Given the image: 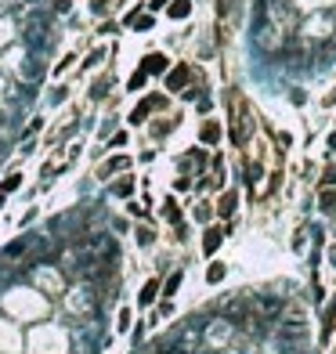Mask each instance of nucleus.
Instances as JSON below:
<instances>
[{
	"label": "nucleus",
	"mask_w": 336,
	"mask_h": 354,
	"mask_svg": "<svg viewBox=\"0 0 336 354\" xmlns=\"http://www.w3.org/2000/svg\"><path fill=\"white\" fill-rule=\"evenodd\" d=\"M257 130V116H253V105L242 91H228V134L235 145H246Z\"/></svg>",
	"instance_id": "nucleus-1"
},
{
	"label": "nucleus",
	"mask_w": 336,
	"mask_h": 354,
	"mask_svg": "<svg viewBox=\"0 0 336 354\" xmlns=\"http://www.w3.org/2000/svg\"><path fill=\"white\" fill-rule=\"evenodd\" d=\"M188 76H192L188 65H177V69L170 73V80H166V87H170V91H181V87L188 83Z\"/></svg>",
	"instance_id": "nucleus-3"
},
{
	"label": "nucleus",
	"mask_w": 336,
	"mask_h": 354,
	"mask_svg": "<svg viewBox=\"0 0 336 354\" xmlns=\"http://www.w3.org/2000/svg\"><path fill=\"white\" fill-rule=\"evenodd\" d=\"M101 54H105V51H91V58H87L83 65H87V69H91V65H98V62H101Z\"/></svg>",
	"instance_id": "nucleus-14"
},
{
	"label": "nucleus",
	"mask_w": 336,
	"mask_h": 354,
	"mask_svg": "<svg viewBox=\"0 0 336 354\" xmlns=\"http://www.w3.org/2000/svg\"><path fill=\"white\" fill-rule=\"evenodd\" d=\"M220 275H224V268H220V264H213V268H210V282H217Z\"/></svg>",
	"instance_id": "nucleus-17"
},
{
	"label": "nucleus",
	"mask_w": 336,
	"mask_h": 354,
	"mask_svg": "<svg viewBox=\"0 0 336 354\" xmlns=\"http://www.w3.org/2000/svg\"><path fill=\"white\" fill-rule=\"evenodd\" d=\"M220 239H224V228H210V231H206V239H203V250H206V253H213V250L220 246Z\"/></svg>",
	"instance_id": "nucleus-6"
},
{
	"label": "nucleus",
	"mask_w": 336,
	"mask_h": 354,
	"mask_svg": "<svg viewBox=\"0 0 336 354\" xmlns=\"http://www.w3.org/2000/svg\"><path fill=\"white\" fill-rule=\"evenodd\" d=\"M152 297H155V282H148V285H145V293H141V300H145V304H148V300H152Z\"/></svg>",
	"instance_id": "nucleus-16"
},
{
	"label": "nucleus",
	"mask_w": 336,
	"mask_h": 354,
	"mask_svg": "<svg viewBox=\"0 0 336 354\" xmlns=\"http://www.w3.org/2000/svg\"><path fill=\"white\" fill-rule=\"evenodd\" d=\"M232 210H235V192H228L220 199V217H232Z\"/></svg>",
	"instance_id": "nucleus-9"
},
{
	"label": "nucleus",
	"mask_w": 336,
	"mask_h": 354,
	"mask_svg": "<svg viewBox=\"0 0 336 354\" xmlns=\"http://www.w3.org/2000/svg\"><path fill=\"white\" fill-rule=\"evenodd\" d=\"M159 105H163L159 98H145V101H141V105H138V108L130 112V123H141V120H145V116L152 112V108H159Z\"/></svg>",
	"instance_id": "nucleus-4"
},
{
	"label": "nucleus",
	"mask_w": 336,
	"mask_h": 354,
	"mask_svg": "<svg viewBox=\"0 0 336 354\" xmlns=\"http://www.w3.org/2000/svg\"><path fill=\"white\" fill-rule=\"evenodd\" d=\"M18 181H22L18 173H8V177H4V185H0V203H4V195H8V192H15V188H18Z\"/></svg>",
	"instance_id": "nucleus-7"
},
{
	"label": "nucleus",
	"mask_w": 336,
	"mask_h": 354,
	"mask_svg": "<svg viewBox=\"0 0 336 354\" xmlns=\"http://www.w3.org/2000/svg\"><path fill=\"white\" fill-rule=\"evenodd\" d=\"M145 80H148V76H145V73L138 69V73H134V76H130V83H127V87H130V91H138V87H141Z\"/></svg>",
	"instance_id": "nucleus-11"
},
{
	"label": "nucleus",
	"mask_w": 336,
	"mask_h": 354,
	"mask_svg": "<svg viewBox=\"0 0 336 354\" xmlns=\"http://www.w3.org/2000/svg\"><path fill=\"white\" fill-rule=\"evenodd\" d=\"M322 206H325V210H332V206H336V195H332V192H325V195H322Z\"/></svg>",
	"instance_id": "nucleus-15"
},
{
	"label": "nucleus",
	"mask_w": 336,
	"mask_h": 354,
	"mask_svg": "<svg viewBox=\"0 0 336 354\" xmlns=\"http://www.w3.org/2000/svg\"><path fill=\"white\" fill-rule=\"evenodd\" d=\"M130 188H134V181H130V177H127V181H120V185L112 188V192H116V195H130Z\"/></svg>",
	"instance_id": "nucleus-12"
},
{
	"label": "nucleus",
	"mask_w": 336,
	"mask_h": 354,
	"mask_svg": "<svg viewBox=\"0 0 336 354\" xmlns=\"http://www.w3.org/2000/svg\"><path fill=\"white\" fill-rule=\"evenodd\" d=\"M188 11H192V0H174V4H170V15L174 18H185Z\"/></svg>",
	"instance_id": "nucleus-8"
},
{
	"label": "nucleus",
	"mask_w": 336,
	"mask_h": 354,
	"mask_svg": "<svg viewBox=\"0 0 336 354\" xmlns=\"http://www.w3.org/2000/svg\"><path fill=\"white\" fill-rule=\"evenodd\" d=\"M127 166H130V159H127V156H116V159H108V163H101V166H98V177H108V173L127 170Z\"/></svg>",
	"instance_id": "nucleus-5"
},
{
	"label": "nucleus",
	"mask_w": 336,
	"mask_h": 354,
	"mask_svg": "<svg viewBox=\"0 0 336 354\" xmlns=\"http://www.w3.org/2000/svg\"><path fill=\"white\" fill-rule=\"evenodd\" d=\"M217 138H220V127H217V123L210 120V123L203 127V141H217Z\"/></svg>",
	"instance_id": "nucleus-10"
},
{
	"label": "nucleus",
	"mask_w": 336,
	"mask_h": 354,
	"mask_svg": "<svg viewBox=\"0 0 336 354\" xmlns=\"http://www.w3.org/2000/svg\"><path fill=\"white\" fill-rule=\"evenodd\" d=\"M166 217H170V220L181 217V213H177V203H174V199H166Z\"/></svg>",
	"instance_id": "nucleus-13"
},
{
	"label": "nucleus",
	"mask_w": 336,
	"mask_h": 354,
	"mask_svg": "<svg viewBox=\"0 0 336 354\" xmlns=\"http://www.w3.org/2000/svg\"><path fill=\"white\" fill-rule=\"evenodd\" d=\"M163 69H166V54H159V51H155V54H145V62H141V73H145V76L163 73Z\"/></svg>",
	"instance_id": "nucleus-2"
}]
</instances>
